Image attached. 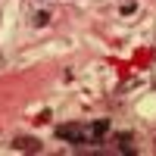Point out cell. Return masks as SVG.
I'll use <instances>...</instances> for the list:
<instances>
[{"mask_svg":"<svg viewBox=\"0 0 156 156\" xmlns=\"http://www.w3.org/2000/svg\"><path fill=\"white\" fill-rule=\"evenodd\" d=\"M59 140H69V144H84V128L81 125H59L56 128Z\"/></svg>","mask_w":156,"mask_h":156,"instance_id":"obj_1","label":"cell"},{"mask_svg":"<svg viewBox=\"0 0 156 156\" xmlns=\"http://www.w3.org/2000/svg\"><path fill=\"white\" fill-rule=\"evenodd\" d=\"M12 147L22 150V153H37V150H41V140H34V137H16Z\"/></svg>","mask_w":156,"mask_h":156,"instance_id":"obj_2","label":"cell"},{"mask_svg":"<svg viewBox=\"0 0 156 156\" xmlns=\"http://www.w3.org/2000/svg\"><path fill=\"white\" fill-rule=\"evenodd\" d=\"M31 22L37 25V28H41V25H47V22H50V16H47V12H34V16H31Z\"/></svg>","mask_w":156,"mask_h":156,"instance_id":"obj_3","label":"cell"},{"mask_svg":"<svg viewBox=\"0 0 156 156\" xmlns=\"http://www.w3.org/2000/svg\"><path fill=\"white\" fill-rule=\"evenodd\" d=\"M0 62H3V59H0Z\"/></svg>","mask_w":156,"mask_h":156,"instance_id":"obj_4","label":"cell"}]
</instances>
